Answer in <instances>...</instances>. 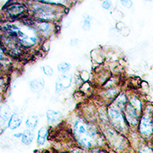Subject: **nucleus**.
I'll return each instance as SVG.
<instances>
[{"label":"nucleus","instance_id":"1","mask_svg":"<svg viewBox=\"0 0 153 153\" xmlns=\"http://www.w3.org/2000/svg\"><path fill=\"white\" fill-rule=\"evenodd\" d=\"M74 132L79 143L86 148H90L95 143L94 132L87 129V126L77 120L74 126Z\"/></svg>","mask_w":153,"mask_h":153},{"label":"nucleus","instance_id":"2","mask_svg":"<svg viewBox=\"0 0 153 153\" xmlns=\"http://www.w3.org/2000/svg\"><path fill=\"white\" fill-rule=\"evenodd\" d=\"M141 102L136 98L131 100L125 109L126 119L131 125H136L139 120V113L141 111Z\"/></svg>","mask_w":153,"mask_h":153},{"label":"nucleus","instance_id":"3","mask_svg":"<svg viewBox=\"0 0 153 153\" xmlns=\"http://www.w3.org/2000/svg\"><path fill=\"white\" fill-rule=\"evenodd\" d=\"M139 130L145 136H150L152 134L153 121L150 113H146L143 115L139 124Z\"/></svg>","mask_w":153,"mask_h":153},{"label":"nucleus","instance_id":"4","mask_svg":"<svg viewBox=\"0 0 153 153\" xmlns=\"http://www.w3.org/2000/svg\"><path fill=\"white\" fill-rule=\"evenodd\" d=\"M109 115H110L112 123L115 126H117L120 130H123L125 129L126 124L124 118L118 110L114 109V108H111L109 110Z\"/></svg>","mask_w":153,"mask_h":153},{"label":"nucleus","instance_id":"5","mask_svg":"<svg viewBox=\"0 0 153 153\" xmlns=\"http://www.w3.org/2000/svg\"><path fill=\"white\" fill-rule=\"evenodd\" d=\"M72 83V77L71 75L68 74H62L58 77V79L56 81L55 88L57 92L68 89V87H71Z\"/></svg>","mask_w":153,"mask_h":153},{"label":"nucleus","instance_id":"6","mask_svg":"<svg viewBox=\"0 0 153 153\" xmlns=\"http://www.w3.org/2000/svg\"><path fill=\"white\" fill-rule=\"evenodd\" d=\"M31 91L34 93H39L43 90L45 87V80L42 78L35 79L30 83Z\"/></svg>","mask_w":153,"mask_h":153},{"label":"nucleus","instance_id":"7","mask_svg":"<svg viewBox=\"0 0 153 153\" xmlns=\"http://www.w3.org/2000/svg\"><path fill=\"white\" fill-rule=\"evenodd\" d=\"M25 11V7L20 4H14L8 7L7 12L10 16H16L19 14H22Z\"/></svg>","mask_w":153,"mask_h":153},{"label":"nucleus","instance_id":"8","mask_svg":"<svg viewBox=\"0 0 153 153\" xmlns=\"http://www.w3.org/2000/svg\"><path fill=\"white\" fill-rule=\"evenodd\" d=\"M22 121V117L19 114L12 115L10 120H9V127L11 129H17L21 125Z\"/></svg>","mask_w":153,"mask_h":153},{"label":"nucleus","instance_id":"9","mask_svg":"<svg viewBox=\"0 0 153 153\" xmlns=\"http://www.w3.org/2000/svg\"><path fill=\"white\" fill-rule=\"evenodd\" d=\"M47 119L49 123H56L57 120H59L61 117L60 112L54 111L53 110H50L47 112Z\"/></svg>","mask_w":153,"mask_h":153},{"label":"nucleus","instance_id":"10","mask_svg":"<svg viewBox=\"0 0 153 153\" xmlns=\"http://www.w3.org/2000/svg\"><path fill=\"white\" fill-rule=\"evenodd\" d=\"M34 139V133L31 130L25 131L24 133H22V143L24 145L28 146L33 141Z\"/></svg>","mask_w":153,"mask_h":153},{"label":"nucleus","instance_id":"11","mask_svg":"<svg viewBox=\"0 0 153 153\" xmlns=\"http://www.w3.org/2000/svg\"><path fill=\"white\" fill-rule=\"evenodd\" d=\"M38 118L37 116H30L28 117V119L26 120V122H25V125H26L27 128L29 129L30 130H33L36 128L37 125H38Z\"/></svg>","mask_w":153,"mask_h":153},{"label":"nucleus","instance_id":"12","mask_svg":"<svg viewBox=\"0 0 153 153\" xmlns=\"http://www.w3.org/2000/svg\"><path fill=\"white\" fill-rule=\"evenodd\" d=\"M47 129L45 127H42L39 129L38 133V138H37V143L38 145L42 146L45 143L46 137H47Z\"/></svg>","mask_w":153,"mask_h":153},{"label":"nucleus","instance_id":"13","mask_svg":"<svg viewBox=\"0 0 153 153\" xmlns=\"http://www.w3.org/2000/svg\"><path fill=\"white\" fill-rule=\"evenodd\" d=\"M11 110L8 105H2L0 107V117L4 120H9L11 118Z\"/></svg>","mask_w":153,"mask_h":153},{"label":"nucleus","instance_id":"14","mask_svg":"<svg viewBox=\"0 0 153 153\" xmlns=\"http://www.w3.org/2000/svg\"><path fill=\"white\" fill-rule=\"evenodd\" d=\"M38 29L42 34L48 33L51 30V25L48 23L46 22H41L38 24Z\"/></svg>","mask_w":153,"mask_h":153},{"label":"nucleus","instance_id":"15","mask_svg":"<svg viewBox=\"0 0 153 153\" xmlns=\"http://www.w3.org/2000/svg\"><path fill=\"white\" fill-rule=\"evenodd\" d=\"M57 69H58L59 72L62 73V74H65L71 69V65L67 62L60 63L59 65H57Z\"/></svg>","mask_w":153,"mask_h":153},{"label":"nucleus","instance_id":"16","mask_svg":"<svg viewBox=\"0 0 153 153\" xmlns=\"http://www.w3.org/2000/svg\"><path fill=\"white\" fill-rule=\"evenodd\" d=\"M126 103V98L123 94L119 96L117 99L116 100V103H117V106H119L120 108H124Z\"/></svg>","mask_w":153,"mask_h":153},{"label":"nucleus","instance_id":"17","mask_svg":"<svg viewBox=\"0 0 153 153\" xmlns=\"http://www.w3.org/2000/svg\"><path fill=\"white\" fill-rule=\"evenodd\" d=\"M42 70H43V72L45 73V74H46L47 76H51L54 74L52 68L50 66H48V65L42 67Z\"/></svg>","mask_w":153,"mask_h":153},{"label":"nucleus","instance_id":"18","mask_svg":"<svg viewBox=\"0 0 153 153\" xmlns=\"http://www.w3.org/2000/svg\"><path fill=\"white\" fill-rule=\"evenodd\" d=\"M139 153H153V151L149 146H143L139 149Z\"/></svg>","mask_w":153,"mask_h":153},{"label":"nucleus","instance_id":"19","mask_svg":"<svg viewBox=\"0 0 153 153\" xmlns=\"http://www.w3.org/2000/svg\"><path fill=\"white\" fill-rule=\"evenodd\" d=\"M121 2H122L124 6L127 8H130L132 5V2H130V1H121Z\"/></svg>","mask_w":153,"mask_h":153},{"label":"nucleus","instance_id":"20","mask_svg":"<svg viewBox=\"0 0 153 153\" xmlns=\"http://www.w3.org/2000/svg\"><path fill=\"white\" fill-rule=\"evenodd\" d=\"M110 5H111V3L110 2H103V7L106 9H109L110 7Z\"/></svg>","mask_w":153,"mask_h":153},{"label":"nucleus","instance_id":"21","mask_svg":"<svg viewBox=\"0 0 153 153\" xmlns=\"http://www.w3.org/2000/svg\"><path fill=\"white\" fill-rule=\"evenodd\" d=\"M89 153H106V152H103L102 150H96V151H91Z\"/></svg>","mask_w":153,"mask_h":153},{"label":"nucleus","instance_id":"22","mask_svg":"<svg viewBox=\"0 0 153 153\" xmlns=\"http://www.w3.org/2000/svg\"><path fill=\"white\" fill-rule=\"evenodd\" d=\"M2 58H3V52H2V49L0 48V60L2 59Z\"/></svg>","mask_w":153,"mask_h":153}]
</instances>
